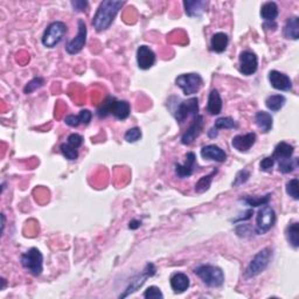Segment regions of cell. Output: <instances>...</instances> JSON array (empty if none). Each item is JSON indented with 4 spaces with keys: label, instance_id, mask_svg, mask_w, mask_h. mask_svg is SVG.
<instances>
[{
    "label": "cell",
    "instance_id": "9a60e30c",
    "mask_svg": "<svg viewBox=\"0 0 299 299\" xmlns=\"http://www.w3.org/2000/svg\"><path fill=\"white\" fill-rule=\"evenodd\" d=\"M256 139H257V137H256L255 132H249L245 133V135H237L231 139V146L235 150H237L238 152H248L255 145Z\"/></svg>",
    "mask_w": 299,
    "mask_h": 299
},
{
    "label": "cell",
    "instance_id": "b9f144b4",
    "mask_svg": "<svg viewBox=\"0 0 299 299\" xmlns=\"http://www.w3.org/2000/svg\"><path fill=\"white\" fill-rule=\"evenodd\" d=\"M72 6L76 12H84V11H87L89 4L86 0H76V2H72Z\"/></svg>",
    "mask_w": 299,
    "mask_h": 299
},
{
    "label": "cell",
    "instance_id": "4316f807",
    "mask_svg": "<svg viewBox=\"0 0 299 299\" xmlns=\"http://www.w3.org/2000/svg\"><path fill=\"white\" fill-rule=\"evenodd\" d=\"M217 168H214V170L210 172L209 174L203 175L202 178L199 179V181L195 184V192L199 193V194H202V193L207 192L212 185V181L215 175L217 174Z\"/></svg>",
    "mask_w": 299,
    "mask_h": 299
},
{
    "label": "cell",
    "instance_id": "8992f818",
    "mask_svg": "<svg viewBox=\"0 0 299 299\" xmlns=\"http://www.w3.org/2000/svg\"><path fill=\"white\" fill-rule=\"evenodd\" d=\"M68 32V26L63 21H54L46 28L44 35H42V45L47 48H54L60 44L62 38Z\"/></svg>",
    "mask_w": 299,
    "mask_h": 299
},
{
    "label": "cell",
    "instance_id": "7c38bea8",
    "mask_svg": "<svg viewBox=\"0 0 299 299\" xmlns=\"http://www.w3.org/2000/svg\"><path fill=\"white\" fill-rule=\"evenodd\" d=\"M240 61V73L243 74L245 76H250L252 74L257 72L258 68V59L256 56L255 53L244 51L240 54L238 58Z\"/></svg>",
    "mask_w": 299,
    "mask_h": 299
},
{
    "label": "cell",
    "instance_id": "2e32d148",
    "mask_svg": "<svg viewBox=\"0 0 299 299\" xmlns=\"http://www.w3.org/2000/svg\"><path fill=\"white\" fill-rule=\"evenodd\" d=\"M269 81L272 88L280 91H291L292 90V81L285 74L271 70L269 72Z\"/></svg>",
    "mask_w": 299,
    "mask_h": 299
},
{
    "label": "cell",
    "instance_id": "7bdbcfd3",
    "mask_svg": "<svg viewBox=\"0 0 299 299\" xmlns=\"http://www.w3.org/2000/svg\"><path fill=\"white\" fill-rule=\"evenodd\" d=\"M65 123L68 126H70V128H77V126L81 124L79 116H75V115L67 116V117L65 118Z\"/></svg>",
    "mask_w": 299,
    "mask_h": 299
},
{
    "label": "cell",
    "instance_id": "d4e9b609",
    "mask_svg": "<svg viewBox=\"0 0 299 299\" xmlns=\"http://www.w3.org/2000/svg\"><path fill=\"white\" fill-rule=\"evenodd\" d=\"M283 34L285 39H291V40H298L299 38V19L298 17L289 18L286 20L285 26H284Z\"/></svg>",
    "mask_w": 299,
    "mask_h": 299
},
{
    "label": "cell",
    "instance_id": "d590c367",
    "mask_svg": "<svg viewBox=\"0 0 299 299\" xmlns=\"http://www.w3.org/2000/svg\"><path fill=\"white\" fill-rule=\"evenodd\" d=\"M140 138H142V130L139 128L129 129L128 131L125 132V136H124V139L128 143H136L138 142Z\"/></svg>",
    "mask_w": 299,
    "mask_h": 299
},
{
    "label": "cell",
    "instance_id": "83f0119b",
    "mask_svg": "<svg viewBox=\"0 0 299 299\" xmlns=\"http://www.w3.org/2000/svg\"><path fill=\"white\" fill-rule=\"evenodd\" d=\"M285 102H286V98L284 97L283 95H271V96L266 97L265 105L270 111L277 112L284 107Z\"/></svg>",
    "mask_w": 299,
    "mask_h": 299
},
{
    "label": "cell",
    "instance_id": "f35d334b",
    "mask_svg": "<svg viewBox=\"0 0 299 299\" xmlns=\"http://www.w3.org/2000/svg\"><path fill=\"white\" fill-rule=\"evenodd\" d=\"M67 142H68V144L72 147H74V149H80L81 146H82L83 144V137L79 135V133H72L68 137V139H67Z\"/></svg>",
    "mask_w": 299,
    "mask_h": 299
},
{
    "label": "cell",
    "instance_id": "d6a6232c",
    "mask_svg": "<svg viewBox=\"0 0 299 299\" xmlns=\"http://www.w3.org/2000/svg\"><path fill=\"white\" fill-rule=\"evenodd\" d=\"M45 84V80L42 79V77H34L33 80L30 81L26 86L24 88V93L28 95V94H32L34 93L35 90L40 89V88Z\"/></svg>",
    "mask_w": 299,
    "mask_h": 299
},
{
    "label": "cell",
    "instance_id": "f6af8a7d",
    "mask_svg": "<svg viewBox=\"0 0 299 299\" xmlns=\"http://www.w3.org/2000/svg\"><path fill=\"white\" fill-rule=\"evenodd\" d=\"M217 135H219V131H217V130L215 128H214V126L208 131V137H209V138H216Z\"/></svg>",
    "mask_w": 299,
    "mask_h": 299
},
{
    "label": "cell",
    "instance_id": "ab89813d",
    "mask_svg": "<svg viewBox=\"0 0 299 299\" xmlns=\"http://www.w3.org/2000/svg\"><path fill=\"white\" fill-rule=\"evenodd\" d=\"M273 165H275V159L270 156L264 158V159L259 163V167H261V171L263 172H270L272 170Z\"/></svg>",
    "mask_w": 299,
    "mask_h": 299
},
{
    "label": "cell",
    "instance_id": "ffe728a7",
    "mask_svg": "<svg viewBox=\"0 0 299 299\" xmlns=\"http://www.w3.org/2000/svg\"><path fill=\"white\" fill-rule=\"evenodd\" d=\"M171 287L174 293H184L189 287V278L184 272H175L171 276Z\"/></svg>",
    "mask_w": 299,
    "mask_h": 299
},
{
    "label": "cell",
    "instance_id": "f1b7e54d",
    "mask_svg": "<svg viewBox=\"0 0 299 299\" xmlns=\"http://www.w3.org/2000/svg\"><path fill=\"white\" fill-rule=\"evenodd\" d=\"M285 235L287 238V242L292 245L294 249L299 247V223L293 222L286 227Z\"/></svg>",
    "mask_w": 299,
    "mask_h": 299
},
{
    "label": "cell",
    "instance_id": "74e56055",
    "mask_svg": "<svg viewBox=\"0 0 299 299\" xmlns=\"http://www.w3.org/2000/svg\"><path fill=\"white\" fill-rule=\"evenodd\" d=\"M250 178V172L248 170H242L236 174V178L233 181V187H237V186H241L245 184Z\"/></svg>",
    "mask_w": 299,
    "mask_h": 299
},
{
    "label": "cell",
    "instance_id": "5b68a950",
    "mask_svg": "<svg viewBox=\"0 0 299 299\" xmlns=\"http://www.w3.org/2000/svg\"><path fill=\"white\" fill-rule=\"evenodd\" d=\"M23 268L33 276H40L44 270V255L38 248H31L20 257Z\"/></svg>",
    "mask_w": 299,
    "mask_h": 299
},
{
    "label": "cell",
    "instance_id": "7a4b0ae2",
    "mask_svg": "<svg viewBox=\"0 0 299 299\" xmlns=\"http://www.w3.org/2000/svg\"><path fill=\"white\" fill-rule=\"evenodd\" d=\"M130 114H131V105L129 102L118 101L115 97H108L97 110L100 118H105L109 115H112L119 121H125L129 118Z\"/></svg>",
    "mask_w": 299,
    "mask_h": 299
},
{
    "label": "cell",
    "instance_id": "5bb4252c",
    "mask_svg": "<svg viewBox=\"0 0 299 299\" xmlns=\"http://www.w3.org/2000/svg\"><path fill=\"white\" fill-rule=\"evenodd\" d=\"M137 63H138L139 68L143 70L152 68L154 63H156V54L147 46H139L138 49H137Z\"/></svg>",
    "mask_w": 299,
    "mask_h": 299
},
{
    "label": "cell",
    "instance_id": "30bf717a",
    "mask_svg": "<svg viewBox=\"0 0 299 299\" xmlns=\"http://www.w3.org/2000/svg\"><path fill=\"white\" fill-rule=\"evenodd\" d=\"M156 271H157L156 266H154L152 263H147L145 269H144V271L142 273H139V275H137L136 277H133L128 287L125 289V292L119 294V298H125L130 296L131 293L136 292V291H138L139 287H142L144 285V283L146 282L147 278L154 276Z\"/></svg>",
    "mask_w": 299,
    "mask_h": 299
},
{
    "label": "cell",
    "instance_id": "6da1fadb",
    "mask_svg": "<svg viewBox=\"0 0 299 299\" xmlns=\"http://www.w3.org/2000/svg\"><path fill=\"white\" fill-rule=\"evenodd\" d=\"M124 2L119 0H104L100 4L93 19V27L97 32H104L114 23L119 10L124 5Z\"/></svg>",
    "mask_w": 299,
    "mask_h": 299
},
{
    "label": "cell",
    "instance_id": "7dc6e473",
    "mask_svg": "<svg viewBox=\"0 0 299 299\" xmlns=\"http://www.w3.org/2000/svg\"><path fill=\"white\" fill-rule=\"evenodd\" d=\"M2 283H3L2 290H5V286H6V279H4V278H2Z\"/></svg>",
    "mask_w": 299,
    "mask_h": 299
},
{
    "label": "cell",
    "instance_id": "44dd1931",
    "mask_svg": "<svg viewBox=\"0 0 299 299\" xmlns=\"http://www.w3.org/2000/svg\"><path fill=\"white\" fill-rule=\"evenodd\" d=\"M222 98L221 95L216 89H213L209 93L208 96V103H207V111L212 116L219 115L222 110Z\"/></svg>",
    "mask_w": 299,
    "mask_h": 299
},
{
    "label": "cell",
    "instance_id": "d6986e66",
    "mask_svg": "<svg viewBox=\"0 0 299 299\" xmlns=\"http://www.w3.org/2000/svg\"><path fill=\"white\" fill-rule=\"evenodd\" d=\"M209 3L203 0H188L184 3L185 12L191 18H200L207 11Z\"/></svg>",
    "mask_w": 299,
    "mask_h": 299
},
{
    "label": "cell",
    "instance_id": "cb8c5ba5",
    "mask_svg": "<svg viewBox=\"0 0 299 299\" xmlns=\"http://www.w3.org/2000/svg\"><path fill=\"white\" fill-rule=\"evenodd\" d=\"M229 44V38L227 34L219 32L215 33L210 39V49L215 53H223L228 47Z\"/></svg>",
    "mask_w": 299,
    "mask_h": 299
},
{
    "label": "cell",
    "instance_id": "ee69618b",
    "mask_svg": "<svg viewBox=\"0 0 299 299\" xmlns=\"http://www.w3.org/2000/svg\"><path fill=\"white\" fill-rule=\"evenodd\" d=\"M140 226H142V222H140L139 220H132V221H130V223H129V228L132 230L138 229Z\"/></svg>",
    "mask_w": 299,
    "mask_h": 299
},
{
    "label": "cell",
    "instance_id": "ba28073f",
    "mask_svg": "<svg viewBox=\"0 0 299 299\" xmlns=\"http://www.w3.org/2000/svg\"><path fill=\"white\" fill-rule=\"evenodd\" d=\"M275 223H276L275 210L268 205L262 206V208L258 209L257 215H256L255 233L257 235H263L268 233Z\"/></svg>",
    "mask_w": 299,
    "mask_h": 299
},
{
    "label": "cell",
    "instance_id": "52a82bcc",
    "mask_svg": "<svg viewBox=\"0 0 299 299\" xmlns=\"http://www.w3.org/2000/svg\"><path fill=\"white\" fill-rule=\"evenodd\" d=\"M175 84L180 88L186 96H191L198 93L201 89L203 80L202 77L196 73H189V74H182L179 75L175 79Z\"/></svg>",
    "mask_w": 299,
    "mask_h": 299
},
{
    "label": "cell",
    "instance_id": "8d00e7d4",
    "mask_svg": "<svg viewBox=\"0 0 299 299\" xmlns=\"http://www.w3.org/2000/svg\"><path fill=\"white\" fill-rule=\"evenodd\" d=\"M143 296L145 299H159V298L163 299L164 298V294H163V292H161V290L157 286L147 287Z\"/></svg>",
    "mask_w": 299,
    "mask_h": 299
},
{
    "label": "cell",
    "instance_id": "4fadbf2b",
    "mask_svg": "<svg viewBox=\"0 0 299 299\" xmlns=\"http://www.w3.org/2000/svg\"><path fill=\"white\" fill-rule=\"evenodd\" d=\"M203 126H205V121H203V116L196 115L193 117V123L191 126L186 130V132L181 137V143L184 145H191L198 137L201 135Z\"/></svg>",
    "mask_w": 299,
    "mask_h": 299
},
{
    "label": "cell",
    "instance_id": "60d3db41",
    "mask_svg": "<svg viewBox=\"0 0 299 299\" xmlns=\"http://www.w3.org/2000/svg\"><path fill=\"white\" fill-rule=\"evenodd\" d=\"M80 118V122L81 124H84V125H88L91 121V118H93V114H91V111L89 110H81L80 114L77 115Z\"/></svg>",
    "mask_w": 299,
    "mask_h": 299
},
{
    "label": "cell",
    "instance_id": "1f68e13d",
    "mask_svg": "<svg viewBox=\"0 0 299 299\" xmlns=\"http://www.w3.org/2000/svg\"><path fill=\"white\" fill-rule=\"evenodd\" d=\"M214 128H215L217 131L222 129L230 130V129H237L238 124L237 122L231 117H221L219 119H216L215 124H214Z\"/></svg>",
    "mask_w": 299,
    "mask_h": 299
},
{
    "label": "cell",
    "instance_id": "ac0fdd59",
    "mask_svg": "<svg viewBox=\"0 0 299 299\" xmlns=\"http://www.w3.org/2000/svg\"><path fill=\"white\" fill-rule=\"evenodd\" d=\"M200 154H201L203 159L215 160L217 163H223V161H226L227 159V153L224 152V150H222L217 145H214V144L203 146Z\"/></svg>",
    "mask_w": 299,
    "mask_h": 299
},
{
    "label": "cell",
    "instance_id": "9c48e42d",
    "mask_svg": "<svg viewBox=\"0 0 299 299\" xmlns=\"http://www.w3.org/2000/svg\"><path fill=\"white\" fill-rule=\"evenodd\" d=\"M199 100L196 97L189 98L187 101H182L177 105L175 110L173 111L174 118L178 123H184L188 116L199 115Z\"/></svg>",
    "mask_w": 299,
    "mask_h": 299
},
{
    "label": "cell",
    "instance_id": "e575fe53",
    "mask_svg": "<svg viewBox=\"0 0 299 299\" xmlns=\"http://www.w3.org/2000/svg\"><path fill=\"white\" fill-rule=\"evenodd\" d=\"M60 150H61V152L63 156H65L66 159H68V160H76L77 157H79V151L70 146L68 143L61 144Z\"/></svg>",
    "mask_w": 299,
    "mask_h": 299
},
{
    "label": "cell",
    "instance_id": "277c9868",
    "mask_svg": "<svg viewBox=\"0 0 299 299\" xmlns=\"http://www.w3.org/2000/svg\"><path fill=\"white\" fill-rule=\"evenodd\" d=\"M273 250L272 248H264L262 250H259L256 254L252 259L249 263V265L245 269L244 276L245 278H252V277L258 276L259 273L265 271V269L268 268L270 263L272 261Z\"/></svg>",
    "mask_w": 299,
    "mask_h": 299
},
{
    "label": "cell",
    "instance_id": "7402d4cb",
    "mask_svg": "<svg viewBox=\"0 0 299 299\" xmlns=\"http://www.w3.org/2000/svg\"><path fill=\"white\" fill-rule=\"evenodd\" d=\"M294 153V147L291 145L289 143L285 142H280L276 145L275 151L272 153V158L276 160H283V159H287V158H292Z\"/></svg>",
    "mask_w": 299,
    "mask_h": 299
},
{
    "label": "cell",
    "instance_id": "3957f363",
    "mask_svg": "<svg viewBox=\"0 0 299 299\" xmlns=\"http://www.w3.org/2000/svg\"><path fill=\"white\" fill-rule=\"evenodd\" d=\"M194 273L209 287H220L224 283V273L219 266L201 264L194 269Z\"/></svg>",
    "mask_w": 299,
    "mask_h": 299
},
{
    "label": "cell",
    "instance_id": "e0dca14e",
    "mask_svg": "<svg viewBox=\"0 0 299 299\" xmlns=\"http://www.w3.org/2000/svg\"><path fill=\"white\" fill-rule=\"evenodd\" d=\"M196 163V157L193 152H189L186 154V160L185 164H175V174H177L178 178L185 179L189 178L191 175L194 173V167Z\"/></svg>",
    "mask_w": 299,
    "mask_h": 299
},
{
    "label": "cell",
    "instance_id": "603a6c76",
    "mask_svg": "<svg viewBox=\"0 0 299 299\" xmlns=\"http://www.w3.org/2000/svg\"><path fill=\"white\" fill-rule=\"evenodd\" d=\"M255 122L256 125L258 126L259 130L263 133H268L269 131H271L272 125H273V118L271 114L266 111H258L255 116Z\"/></svg>",
    "mask_w": 299,
    "mask_h": 299
},
{
    "label": "cell",
    "instance_id": "484cf974",
    "mask_svg": "<svg viewBox=\"0 0 299 299\" xmlns=\"http://www.w3.org/2000/svg\"><path fill=\"white\" fill-rule=\"evenodd\" d=\"M278 6H277L276 3L273 2H268L265 3L264 5L261 7V17L262 19L265 21H269V23H272V21L276 20V18L278 17Z\"/></svg>",
    "mask_w": 299,
    "mask_h": 299
},
{
    "label": "cell",
    "instance_id": "836d02e7",
    "mask_svg": "<svg viewBox=\"0 0 299 299\" xmlns=\"http://www.w3.org/2000/svg\"><path fill=\"white\" fill-rule=\"evenodd\" d=\"M298 187H299V181L297 178L291 179L290 181H287V184L285 186L287 195H290L293 200L299 199V188Z\"/></svg>",
    "mask_w": 299,
    "mask_h": 299
},
{
    "label": "cell",
    "instance_id": "bcb514c9",
    "mask_svg": "<svg viewBox=\"0 0 299 299\" xmlns=\"http://www.w3.org/2000/svg\"><path fill=\"white\" fill-rule=\"evenodd\" d=\"M5 223H6L5 214L2 213V234L4 233V229H5Z\"/></svg>",
    "mask_w": 299,
    "mask_h": 299
},
{
    "label": "cell",
    "instance_id": "4dcf8cb0",
    "mask_svg": "<svg viewBox=\"0 0 299 299\" xmlns=\"http://www.w3.org/2000/svg\"><path fill=\"white\" fill-rule=\"evenodd\" d=\"M298 167V158H287V159H283L278 161V168L279 172H282L284 174L291 173Z\"/></svg>",
    "mask_w": 299,
    "mask_h": 299
},
{
    "label": "cell",
    "instance_id": "8fae6325",
    "mask_svg": "<svg viewBox=\"0 0 299 299\" xmlns=\"http://www.w3.org/2000/svg\"><path fill=\"white\" fill-rule=\"evenodd\" d=\"M77 26H79L77 35L73 39V40H70L66 46V51L70 55L79 54L87 44L88 31H87V26H86V23H84V20L80 19L79 23H77Z\"/></svg>",
    "mask_w": 299,
    "mask_h": 299
},
{
    "label": "cell",
    "instance_id": "f546056e",
    "mask_svg": "<svg viewBox=\"0 0 299 299\" xmlns=\"http://www.w3.org/2000/svg\"><path fill=\"white\" fill-rule=\"evenodd\" d=\"M270 199H271V194L269 193V194H266L264 196H245V198L241 200L250 207H261V206L268 205Z\"/></svg>",
    "mask_w": 299,
    "mask_h": 299
}]
</instances>
